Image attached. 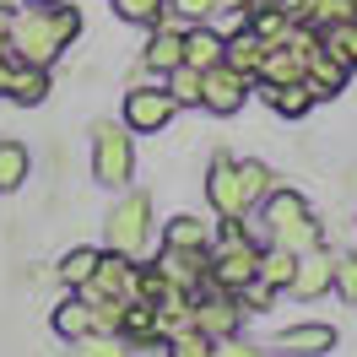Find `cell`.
Masks as SVG:
<instances>
[{
    "instance_id": "6da1fadb",
    "label": "cell",
    "mask_w": 357,
    "mask_h": 357,
    "mask_svg": "<svg viewBox=\"0 0 357 357\" xmlns=\"http://www.w3.org/2000/svg\"><path fill=\"white\" fill-rule=\"evenodd\" d=\"M260 206H266V233H271V244L292 249V255H303V249L319 244V222H314L309 201H303L298 190H271Z\"/></svg>"
},
{
    "instance_id": "7a4b0ae2",
    "label": "cell",
    "mask_w": 357,
    "mask_h": 357,
    "mask_svg": "<svg viewBox=\"0 0 357 357\" xmlns=\"http://www.w3.org/2000/svg\"><path fill=\"white\" fill-rule=\"evenodd\" d=\"M92 178H98L103 190H125L135 178L130 125H98V135H92Z\"/></svg>"
},
{
    "instance_id": "3957f363",
    "label": "cell",
    "mask_w": 357,
    "mask_h": 357,
    "mask_svg": "<svg viewBox=\"0 0 357 357\" xmlns=\"http://www.w3.org/2000/svg\"><path fill=\"white\" fill-rule=\"evenodd\" d=\"M60 49H66V38L54 33V17H49V6H38V11H22V17H11V54H17V60H27V66H49Z\"/></svg>"
},
{
    "instance_id": "277c9868",
    "label": "cell",
    "mask_w": 357,
    "mask_h": 357,
    "mask_svg": "<svg viewBox=\"0 0 357 357\" xmlns=\"http://www.w3.org/2000/svg\"><path fill=\"white\" fill-rule=\"evenodd\" d=\"M146 238H152V195H146V190H130L109 217V249H119V255L135 260V255L146 249Z\"/></svg>"
},
{
    "instance_id": "5b68a950",
    "label": "cell",
    "mask_w": 357,
    "mask_h": 357,
    "mask_svg": "<svg viewBox=\"0 0 357 357\" xmlns=\"http://www.w3.org/2000/svg\"><path fill=\"white\" fill-rule=\"evenodd\" d=\"M244 98H249V76L244 70H233L222 60V66H211L201 76V109H211V114H238L244 109Z\"/></svg>"
},
{
    "instance_id": "8992f818",
    "label": "cell",
    "mask_w": 357,
    "mask_h": 357,
    "mask_svg": "<svg viewBox=\"0 0 357 357\" xmlns=\"http://www.w3.org/2000/svg\"><path fill=\"white\" fill-rule=\"evenodd\" d=\"M206 195H211V206H217V217L222 222H233V217H244L249 201H244V184H238V162L227 152L211 157V174H206Z\"/></svg>"
},
{
    "instance_id": "52a82bcc",
    "label": "cell",
    "mask_w": 357,
    "mask_h": 357,
    "mask_svg": "<svg viewBox=\"0 0 357 357\" xmlns=\"http://www.w3.org/2000/svg\"><path fill=\"white\" fill-rule=\"evenodd\" d=\"M174 92L168 87H135L130 98H125V125L130 130H141V135H152V130H162L168 119H174Z\"/></svg>"
},
{
    "instance_id": "ba28073f",
    "label": "cell",
    "mask_w": 357,
    "mask_h": 357,
    "mask_svg": "<svg viewBox=\"0 0 357 357\" xmlns=\"http://www.w3.org/2000/svg\"><path fill=\"white\" fill-rule=\"evenodd\" d=\"M238 319H244L238 292H222L217 282H211V292L195 303V331H206L211 341H222V335H238Z\"/></svg>"
},
{
    "instance_id": "9c48e42d",
    "label": "cell",
    "mask_w": 357,
    "mask_h": 357,
    "mask_svg": "<svg viewBox=\"0 0 357 357\" xmlns=\"http://www.w3.org/2000/svg\"><path fill=\"white\" fill-rule=\"evenodd\" d=\"M130 282H135V266L130 255H119V249H103L98 255V266H92V276L82 282V298H98V292H109V298H130Z\"/></svg>"
},
{
    "instance_id": "30bf717a",
    "label": "cell",
    "mask_w": 357,
    "mask_h": 357,
    "mask_svg": "<svg viewBox=\"0 0 357 357\" xmlns=\"http://www.w3.org/2000/svg\"><path fill=\"white\" fill-rule=\"evenodd\" d=\"M152 266L162 271L174 287H190V292H195L206 276H211V249H178V244H162V255H157Z\"/></svg>"
},
{
    "instance_id": "8fae6325",
    "label": "cell",
    "mask_w": 357,
    "mask_h": 357,
    "mask_svg": "<svg viewBox=\"0 0 357 357\" xmlns=\"http://www.w3.org/2000/svg\"><path fill=\"white\" fill-rule=\"evenodd\" d=\"M331 282H335V255L325 244L303 249V255H298V271H292V292H298L303 303H314L319 292H331Z\"/></svg>"
},
{
    "instance_id": "7c38bea8",
    "label": "cell",
    "mask_w": 357,
    "mask_h": 357,
    "mask_svg": "<svg viewBox=\"0 0 357 357\" xmlns=\"http://www.w3.org/2000/svg\"><path fill=\"white\" fill-rule=\"evenodd\" d=\"M178 60H184V27L178 22H152V44H146V54H141V66L168 76Z\"/></svg>"
},
{
    "instance_id": "4fadbf2b",
    "label": "cell",
    "mask_w": 357,
    "mask_h": 357,
    "mask_svg": "<svg viewBox=\"0 0 357 357\" xmlns=\"http://www.w3.org/2000/svg\"><path fill=\"white\" fill-rule=\"evenodd\" d=\"M222 54H227V38H222V33H211L206 22L184 27V66L211 70V66H222Z\"/></svg>"
},
{
    "instance_id": "5bb4252c",
    "label": "cell",
    "mask_w": 357,
    "mask_h": 357,
    "mask_svg": "<svg viewBox=\"0 0 357 357\" xmlns=\"http://www.w3.org/2000/svg\"><path fill=\"white\" fill-rule=\"evenodd\" d=\"M347 76H352V66H341V60L325 54V49H314V54H309V70H303V82H309L314 98H335V92L347 87Z\"/></svg>"
},
{
    "instance_id": "9a60e30c",
    "label": "cell",
    "mask_w": 357,
    "mask_h": 357,
    "mask_svg": "<svg viewBox=\"0 0 357 357\" xmlns=\"http://www.w3.org/2000/svg\"><path fill=\"white\" fill-rule=\"evenodd\" d=\"M331 347H335L331 325H292V331L276 335V352L287 357H314V352H331Z\"/></svg>"
},
{
    "instance_id": "2e32d148",
    "label": "cell",
    "mask_w": 357,
    "mask_h": 357,
    "mask_svg": "<svg viewBox=\"0 0 357 357\" xmlns=\"http://www.w3.org/2000/svg\"><path fill=\"white\" fill-rule=\"evenodd\" d=\"M303 70H309V54H298L292 44H276V49H266L260 82H266V87H282V82H303Z\"/></svg>"
},
{
    "instance_id": "e0dca14e",
    "label": "cell",
    "mask_w": 357,
    "mask_h": 357,
    "mask_svg": "<svg viewBox=\"0 0 357 357\" xmlns=\"http://www.w3.org/2000/svg\"><path fill=\"white\" fill-rule=\"evenodd\" d=\"M266 49H271L266 38H255L249 27H238V33L227 38V54H222V60H227L233 70H244L249 82H255V76H260V66H266Z\"/></svg>"
},
{
    "instance_id": "ac0fdd59",
    "label": "cell",
    "mask_w": 357,
    "mask_h": 357,
    "mask_svg": "<svg viewBox=\"0 0 357 357\" xmlns=\"http://www.w3.org/2000/svg\"><path fill=\"white\" fill-rule=\"evenodd\" d=\"M6 98H11V103H44V98H49V66H27V60H17V66H11V87H6Z\"/></svg>"
},
{
    "instance_id": "d6986e66",
    "label": "cell",
    "mask_w": 357,
    "mask_h": 357,
    "mask_svg": "<svg viewBox=\"0 0 357 357\" xmlns=\"http://www.w3.org/2000/svg\"><path fill=\"white\" fill-rule=\"evenodd\" d=\"M271 109L282 114V119H303V114L314 109V92H309V82H282V87H266L260 92Z\"/></svg>"
},
{
    "instance_id": "ffe728a7",
    "label": "cell",
    "mask_w": 357,
    "mask_h": 357,
    "mask_svg": "<svg viewBox=\"0 0 357 357\" xmlns=\"http://www.w3.org/2000/svg\"><path fill=\"white\" fill-rule=\"evenodd\" d=\"M292 271H298V255L292 249H282V244H266L260 249V266H255V276L266 282V287H292Z\"/></svg>"
},
{
    "instance_id": "44dd1931",
    "label": "cell",
    "mask_w": 357,
    "mask_h": 357,
    "mask_svg": "<svg viewBox=\"0 0 357 357\" xmlns=\"http://www.w3.org/2000/svg\"><path fill=\"white\" fill-rule=\"evenodd\" d=\"M249 33H255V38H266V44L276 49V44H282V38L292 33V17L282 11V6H276V0H260V6L249 11Z\"/></svg>"
},
{
    "instance_id": "7402d4cb",
    "label": "cell",
    "mask_w": 357,
    "mask_h": 357,
    "mask_svg": "<svg viewBox=\"0 0 357 357\" xmlns=\"http://www.w3.org/2000/svg\"><path fill=\"white\" fill-rule=\"evenodd\" d=\"M119 335H125V341H157V303L130 298V303H125V319H119Z\"/></svg>"
},
{
    "instance_id": "603a6c76",
    "label": "cell",
    "mask_w": 357,
    "mask_h": 357,
    "mask_svg": "<svg viewBox=\"0 0 357 357\" xmlns=\"http://www.w3.org/2000/svg\"><path fill=\"white\" fill-rule=\"evenodd\" d=\"M54 331L66 335V341H76V335L92 331V309H87V298H82V292L66 298V303H54Z\"/></svg>"
},
{
    "instance_id": "cb8c5ba5",
    "label": "cell",
    "mask_w": 357,
    "mask_h": 357,
    "mask_svg": "<svg viewBox=\"0 0 357 357\" xmlns=\"http://www.w3.org/2000/svg\"><path fill=\"white\" fill-rule=\"evenodd\" d=\"M319 49H325V54H335L341 66H357V17L325 27V33H319Z\"/></svg>"
},
{
    "instance_id": "d4e9b609",
    "label": "cell",
    "mask_w": 357,
    "mask_h": 357,
    "mask_svg": "<svg viewBox=\"0 0 357 357\" xmlns=\"http://www.w3.org/2000/svg\"><path fill=\"white\" fill-rule=\"evenodd\" d=\"M76 357H130V341L119 331H87L76 335Z\"/></svg>"
},
{
    "instance_id": "484cf974",
    "label": "cell",
    "mask_w": 357,
    "mask_h": 357,
    "mask_svg": "<svg viewBox=\"0 0 357 357\" xmlns=\"http://www.w3.org/2000/svg\"><path fill=\"white\" fill-rule=\"evenodd\" d=\"M347 17H357V0H309V11H303V22L309 27H335V22H347Z\"/></svg>"
},
{
    "instance_id": "4316f807",
    "label": "cell",
    "mask_w": 357,
    "mask_h": 357,
    "mask_svg": "<svg viewBox=\"0 0 357 357\" xmlns=\"http://www.w3.org/2000/svg\"><path fill=\"white\" fill-rule=\"evenodd\" d=\"M162 244H178V249H211V233H206V222H195V217H174V222H168V233H162Z\"/></svg>"
},
{
    "instance_id": "83f0119b",
    "label": "cell",
    "mask_w": 357,
    "mask_h": 357,
    "mask_svg": "<svg viewBox=\"0 0 357 357\" xmlns=\"http://www.w3.org/2000/svg\"><path fill=\"white\" fill-rule=\"evenodd\" d=\"M27 178V146L22 141H0V190H17Z\"/></svg>"
},
{
    "instance_id": "f1b7e54d",
    "label": "cell",
    "mask_w": 357,
    "mask_h": 357,
    "mask_svg": "<svg viewBox=\"0 0 357 357\" xmlns=\"http://www.w3.org/2000/svg\"><path fill=\"white\" fill-rule=\"evenodd\" d=\"M201 76H206V70H195V66L178 60V66L168 70V92H174V103H190V109H195V103H201Z\"/></svg>"
},
{
    "instance_id": "f546056e",
    "label": "cell",
    "mask_w": 357,
    "mask_h": 357,
    "mask_svg": "<svg viewBox=\"0 0 357 357\" xmlns=\"http://www.w3.org/2000/svg\"><path fill=\"white\" fill-rule=\"evenodd\" d=\"M211 335L206 331H195V325H184V331H174L168 335V357H211Z\"/></svg>"
},
{
    "instance_id": "4dcf8cb0",
    "label": "cell",
    "mask_w": 357,
    "mask_h": 357,
    "mask_svg": "<svg viewBox=\"0 0 357 357\" xmlns=\"http://www.w3.org/2000/svg\"><path fill=\"white\" fill-rule=\"evenodd\" d=\"M238 184H244V201L260 206L271 195V168L266 162H238Z\"/></svg>"
},
{
    "instance_id": "1f68e13d",
    "label": "cell",
    "mask_w": 357,
    "mask_h": 357,
    "mask_svg": "<svg viewBox=\"0 0 357 357\" xmlns=\"http://www.w3.org/2000/svg\"><path fill=\"white\" fill-rule=\"evenodd\" d=\"M92 266H98V249H70L66 260H60V282H66V287H82L92 276Z\"/></svg>"
},
{
    "instance_id": "d6a6232c",
    "label": "cell",
    "mask_w": 357,
    "mask_h": 357,
    "mask_svg": "<svg viewBox=\"0 0 357 357\" xmlns=\"http://www.w3.org/2000/svg\"><path fill=\"white\" fill-rule=\"evenodd\" d=\"M114 11L125 17V22H162V11H168V0H114Z\"/></svg>"
},
{
    "instance_id": "836d02e7",
    "label": "cell",
    "mask_w": 357,
    "mask_h": 357,
    "mask_svg": "<svg viewBox=\"0 0 357 357\" xmlns=\"http://www.w3.org/2000/svg\"><path fill=\"white\" fill-rule=\"evenodd\" d=\"M168 11H174L178 27H195L206 17H217V0H168Z\"/></svg>"
},
{
    "instance_id": "e575fe53",
    "label": "cell",
    "mask_w": 357,
    "mask_h": 357,
    "mask_svg": "<svg viewBox=\"0 0 357 357\" xmlns=\"http://www.w3.org/2000/svg\"><path fill=\"white\" fill-rule=\"evenodd\" d=\"M331 287L357 309V260H335V282H331Z\"/></svg>"
},
{
    "instance_id": "d590c367",
    "label": "cell",
    "mask_w": 357,
    "mask_h": 357,
    "mask_svg": "<svg viewBox=\"0 0 357 357\" xmlns=\"http://www.w3.org/2000/svg\"><path fill=\"white\" fill-rule=\"evenodd\" d=\"M211 357H260V347H249V341H238V335H222V341L211 347Z\"/></svg>"
},
{
    "instance_id": "8d00e7d4",
    "label": "cell",
    "mask_w": 357,
    "mask_h": 357,
    "mask_svg": "<svg viewBox=\"0 0 357 357\" xmlns=\"http://www.w3.org/2000/svg\"><path fill=\"white\" fill-rule=\"evenodd\" d=\"M276 6H282V11H287L292 22H303V11H309V0H276Z\"/></svg>"
},
{
    "instance_id": "74e56055",
    "label": "cell",
    "mask_w": 357,
    "mask_h": 357,
    "mask_svg": "<svg viewBox=\"0 0 357 357\" xmlns=\"http://www.w3.org/2000/svg\"><path fill=\"white\" fill-rule=\"evenodd\" d=\"M11 66H17V54H0V98H6V87H11Z\"/></svg>"
},
{
    "instance_id": "f35d334b",
    "label": "cell",
    "mask_w": 357,
    "mask_h": 357,
    "mask_svg": "<svg viewBox=\"0 0 357 357\" xmlns=\"http://www.w3.org/2000/svg\"><path fill=\"white\" fill-rule=\"evenodd\" d=\"M0 54H11V11H0Z\"/></svg>"
},
{
    "instance_id": "ab89813d",
    "label": "cell",
    "mask_w": 357,
    "mask_h": 357,
    "mask_svg": "<svg viewBox=\"0 0 357 357\" xmlns=\"http://www.w3.org/2000/svg\"><path fill=\"white\" fill-rule=\"evenodd\" d=\"M255 6H260V0H217V11H244V17L255 11Z\"/></svg>"
},
{
    "instance_id": "60d3db41",
    "label": "cell",
    "mask_w": 357,
    "mask_h": 357,
    "mask_svg": "<svg viewBox=\"0 0 357 357\" xmlns=\"http://www.w3.org/2000/svg\"><path fill=\"white\" fill-rule=\"evenodd\" d=\"M33 6H60V0H33Z\"/></svg>"
}]
</instances>
